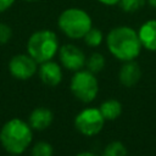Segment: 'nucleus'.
I'll return each instance as SVG.
<instances>
[{
	"label": "nucleus",
	"instance_id": "obj_20",
	"mask_svg": "<svg viewBox=\"0 0 156 156\" xmlns=\"http://www.w3.org/2000/svg\"><path fill=\"white\" fill-rule=\"evenodd\" d=\"M15 1L16 0H0V12L7 11L15 4Z\"/></svg>",
	"mask_w": 156,
	"mask_h": 156
},
{
	"label": "nucleus",
	"instance_id": "obj_8",
	"mask_svg": "<svg viewBox=\"0 0 156 156\" xmlns=\"http://www.w3.org/2000/svg\"><path fill=\"white\" fill-rule=\"evenodd\" d=\"M58 57L62 66L69 71H79L85 66L87 57L84 52L73 44H65L58 49Z\"/></svg>",
	"mask_w": 156,
	"mask_h": 156
},
{
	"label": "nucleus",
	"instance_id": "obj_14",
	"mask_svg": "<svg viewBox=\"0 0 156 156\" xmlns=\"http://www.w3.org/2000/svg\"><path fill=\"white\" fill-rule=\"evenodd\" d=\"M85 66L88 68V71H90L91 73H99L104 69L105 67V57L104 55H101L100 52H93L85 62Z\"/></svg>",
	"mask_w": 156,
	"mask_h": 156
},
{
	"label": "nucleus",
	"instance_id": "obj_7",
	"mask_svg": "<svg viewBox=\"0 0 156 156\" xmlns=\"http://www.w3.org/2000/svg\"><path fill=\"white\" fill-rule=\"evenodd\" d=\"M9 71L13 78L27 80L37 73L38 62L29 54H18L10 60Z\"/></svg>",
	"mask_w": 156,
	"mask_h": 156
},
{
	"label": "nucleus",
	"instance_id": "obj_11",
	"mask_svg": "<svg viewBox=\"0 0 156 156\" xmlns=\"http://www.w3.org/2000/svg\"><path fill=\"white\" fill-rule=\"evenodd\" d=\"M141 46L149 51H156V20H149L138 30Z\"/></svg>",
	"mask_w": 156,
	"mask_h": 156
},
{
	"label": "nucleus",
	"instance_id": "obj_24",
	"mask_svg": "<svg viewBox=\"0 0 156 156\" xmlns=\"http://www.w3.org/2000/svg\"><path fill=\"white\" fill-rule=\"evenodd\" d=\"M24 1H38V0H24Z\"/></svg>",
	"mask_w": 156,
	"mask_h": 156
},
{
	"label": "nucleus",
	"instance_id": "obj_9",
	"mask_svg": "<svg viewBox=\"0 0 156 156\" xmlns=\"http://www.w3.org/2000/svg\"><path fill=\"white\" fill-rule=\"evenodd\" d=\"M38 73H39L40 80L49 87H55L60 84L62 80V69L60 65L51 60L40 63Z\"/></svg>",
	"mask_w": 156,
	"mask_h": 156
},
{
	"label": "nucleus",
	"instance_id": "obj_21",
	"mask_svg": "<svg viewBox=\"0 0 156 156\" xmlns=\"http://www.w3.org/2000/svg\"><path fill=\"white\" fill-rule=\"evenodd\" d=\"M98 1L104 4V5H107V6H113V5H117L119 2V0H98Z\"/></svg>",
	"mask_w": 156,
	"mask_h": 156
},
{
	"label": "nucleus",
	"instance_id": "obj_25",
	"mask_svg": "<svg viewBox=\"0 0 156 156\" xmlns=\"http://www.w3.org/2000/svg\"><path fill=\"white\" fill-rule=\"evenodd\" d=\"M9 156H18V155H12V154H10Z\"/></svg>",
	"mask_w": 156,
	"mask_h": 156
},
{
	"label": "nucleus",
	"instance_id": "obj_15",
	"mask_svg": "<svg viewBox=\"0 0 156 156\" xmlns=\"http://www.w3.org/2000/svg\"><path fill=\"white\" fill-rule=\"evenodd\" d=\"M127 155H128V151L123 143L111 141L105 146L101 156H127Z\"/></svg>",
	"mask_w": 156,
	"mask_h": 156
},
{
	"label": "nucleus",
	"instance_id": "obj_5",
	"mask_svg": "<svg viewBox=\"0 0 156 156\" xmlns=\"http://www.w3.org/2000/svg\"><path fill=\"white\" fill-rule=\"evenodd\" d=\"M69 88L72 94L82 102H91L99 91L98 79L95 78L94 73L85 69L76 71L73 77L71 78Z\"/></svg>",
	"mask_w": 156,
	"mask_h": 156
},
{
	"label": "nucleus",
	"instance_id": "obj_19",
	"mask_svg": "<svg viewBox=\"0 0 156 156\" xmlns=\"http://www.w3.org/2000/svg\"><path fill=\"white\" fill-rule=\"evenodd\" d=\"M12 37V29L9 24L0 22V45H4L9 43V40Z\"/></svg>",
	"mask_w": 156,
	"mask_h": 156
},
{
	"label": "nucleus",
	"instance_id": "obj_16",
	"mask_svg": "<svg viewBox=\"0 0 156 156\" xmlns=\"http://www.w3.org/2000/svg\"><path fill=\"white\" fill-rule=\"evenodd\" d=\"M84 39V43L88 45V46H91V48H96L99 46L101 43H102V39H104V35H102V32L98 28H90L88 30V33L83 37Z\"/></svg>",
	"mask_w": 156,
	"mask_h": 156
},
{
	"label": "nucleus",
	"instance_id": "obj_10",
	"mask_svg": "<svg viewBox=\"0 0 156 156\" xmlns=\"http://www.w3.org/2000/svg\"><path fill=\"white\" fill-rule=\"evenodd\" d=\"M141 77V69H140V66L134 61H126L121 69H119V73H118V78H119V82L129 88V87H133L135 85L139 79Z\"/></svg>",
	"mask_w": 156,
	"mask_h": 156
},
{
	"label": "nucleus",
	"instance_id": "obj_22",
	"mask_svg": "<svg viewBox=\"0 0 156 156\" xmlns=\"http://www.w3.org/2000/svg\"><path fill=\"white\" fill-rule=\"evenodd\" d=\"M74 156H98V155L94 154V152H90V151H83V152H79Z\"/></svg>",
	"mask_w": 156,
	"mask_h": 156
},
{
	"label": "nucleus",
	"instance_id": "obj_13",
	"mask_svg": "<svg viewBox=\"0 0 156 156\" xmlns=\"http://www.w3.org/2000/svg\"><path fill=\"white\" fill-rule=\"evenodd\" d=\"M102 117L105 118V121H113L116 118H118L122 113V105L119 101L110 99L104 101L100 107H99Z\"/></svg>",
	"mask_w": 156,
	"mask_h": 156
},
{
	"label": "nucleus",
	"instance_id": "obj_17",
	"mask_svg": "<svg viewBox=\"0 0 156 156\" xmlns=\"http://www.w3.org/2000/svg\"><path fill=\"white\" fill-rule=\"evenodd\" d=\"M54 149L51 144L46 141H38L32 147V156H52Z\"/></svg>",
	"mask_w": 156,
	"mask_h": 156
},
{
	"label": "nucleus",
	"instance_id": "obj_6",
	"mask_svg": "<svg viewBox=\"0 0 156 156\" xmlns=\"http://www.w3.org/2000/svg\"><path fill=\"white\" fill-rule=\"evenodd\" d=\"M104 123L105 118L102 117L100 110L95 107H88L82 110L74 118L76 129L85 136H93L100 133Z\"/></svg>",
	"mask_w": 156,
	"mask_h": 156
},
{
	"label": "nucleus",
	"instance_id": "obj_18",
	"mask_svg": "<svg viewBox=\"0 0 156 156\" xmlns=\"http://www.w3.org/2000/svg\"><path fill=\"white\" fill-rule=\"evenodd\" d=\"M146 0H119V7L124 11V12H135L140 9L144 7Z\"/></svg>",
	"mask_w": 156,
	"mask_h": 156
},
{
	"label": "nucleus",
	"instance_id": "obj_1",
	"mask_svg": "<svg viewBox=\"0 0 156 156\" xmlns=\"http://www.w3.org/2000/svg\"><path fill=\"white\" fill-rule=\"evenodd\" d=\"M106 45L108 51L123 62L136 58L143 48L138 32L127 26L112 28L107 34Z\"/></svg>",
	"mask_w": 156,
	"mask_h": 156
},
{
	"label": "nucleus",
	"instance_id": "obj_12",
	"mask_svg": "<svg viewBox=\"0 0 156 156\" xmlns=\"http://www.w3.org/2000/svg\"><path fill=\"white\" fill-rule=\"evenodd\" d=\"M54 115L52 112L46 107H37L34 108L28 118V123L32 127V129L35 130H44L52 123Z\"/></svg>",
	"mask_w": 156,
	"mask_h": 156
},
{
	"label": "nucleus",
	"instance_id": "obj_23",
	"mask_svg": "<svg viewBox=\"0 0 156 156\" xmlns=\"http://www.w3.org/2000/svg\"><path fill=\"white\" fill-rule=\"evenodd\" d=\"M147 2H149V5H150L151 7L156 9V0H147Z\"/></svg>",
	"mask_w": 156,
	"mask_h": 156
},
{
	"label": "nucleus",
	"instance_id": "obj_4",
	"mask_svg": "<svg viewBox=\"0 0 156 156\" xmlns=\"http://www.w3.org/2000/svg\"><path fill=\"white\" fill-rule=\"evenodd\" d=\"M91 18L82 9L69 7L61 12L57 20L60 30L71 39L83 38L91 28Z\"/></svg>",
	"mask_w": 156,
	"mask_h": 156
},
{
	"label": "nucleus",
	"instance_id": "obj_3",
	"mask_svg": "<svg viewBox=\"0 0 156 156\" xmlns=\"http://www.w3.org/2000/svg\"><path fill=\"white\" fill-rule=\"evenodd\" d=\"M57 35L49 29L34 32L27 41V54H29L38 63L50 61L58 52Z\"/></svg>",
	"mask_w": 156,
	"mask_h": 156
},
{
	"label": "nucleus",
	"instance_id": "obj_2",
	"mask_svg": "<svg viewBox=\"0 0 156 156\" xmlns=\"http://www.w3.org/2000/svg\"><path fill=\"white\" fill-rule=\"evenodd\" d=\"M32 130L29 123L20 118H12L0 129V144L9 154L21 155L32 143Z\"/></svg>",
	"mask_w": 156,
	"mask_h": 156
}]
</instances>
